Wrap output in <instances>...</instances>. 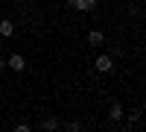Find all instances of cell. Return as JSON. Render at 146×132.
Listing matches in <instances>:
<instances>
[{"instance_id":"6da1fadb","label":"cell","mask_w":146,"mask_h":132,"mask_svg":"<svg viewBox=\"0 0 146 132\" xmlns=\"http://www.w3.org/2000/svg\"><path fill=\"white\" fill-rule=\"evenodd\" d=\"M94 70H96V74H111V70H114V59L108 56V53L96 56V62H94Z\"/></svg>"},{"instance_id":"7a4b0ae2","label":"cell","mask_w":146,"mask_h":132,"mask_svg":"<svg viewBox=\"0 0 146 132\" xmlns=\"http://www.w3.org/2000/svg\"><path fill=\"white\" fill-rule=\"evenodd\" d=\"M6 68H12L15 74H23V70H27V59H23L21 53H12V56L6 59Z\"/></svg>"},{"instance_id":"3957f363","label":"cell","mask_w":146,"mask_h":132,"mask_svg":"<svg viewBox=\"0 0 146 132\" xmlns=\"http://www.w3.org/2000/svg\"><path fill=\"white\" fill-rule=\"evenodd\" d=\"M123 115H126L123 103H120V100H111V106H108V117H111V121H120Z\"/></svg>"},{"instance_id":"277c9868","label":"cell","mask_w":146,"mask_h":132,"mask_svg":"<svg viewBox=\"0 0 146 132\" xmlns=\"http://www.w3.org/2000/svg\"><path fill=\"white\" fill-rule=\"evenodd\" d=\"M96 6H100V0H73V9L79 12H94Z\"/></svg>"},{"instance_id":"5b68a950","label":"cell","mask_w":146,"mask_h":132,"mask_svg":"<svg viewBox=\"0 0 146 132\" xmlns=\"http://www.w3.org/2000/svg\"><path fill=\"white\" fill-rule=\"evenodd\" d=\"M0 35H3V38H12V35H15V21H12V18L0 21Z\"/></svg>"},{"instance_id":"8992f818","label":"cell","mask_w":146,"mask_h":132,"mask_svg":"<svg viewBox=\"0 0 146 132\" xmlns=\"http://www.w3.org/2000/svg\"><path fill=\"white\" fill-rule=\"evenodd\" d=\"M88 44H91V47H102V44H105V35H102L100 29H91V32H88Z\"/></svg>"},{"instance_id":"52a82bcc","label":"cell","mask_w":146,"mask_h":132,"mask_svg":"<svg viewBox=\"0 0 146 132\" xmlns=\"http://www.w3.org/2000/svg\"><path fill=\"white\" fill-rule=\"evenodd\" d=\"M140 117H143V112H140V109H135V112H131V117L126 121V129H135V126L140 123Z\"/></svg>"},{"instance_id":"ba28073f","label":"cell","mask_w":146,"mask_h":132,"mask_svg":"<svg viewBox=\"0 0 146 132\" xmlns=\"http://www.w3.org/2000/svg\"><path fill=\"white\" fill-rule=\"evenodd\" d=\"M58 126H62V123H58V117H47V121L41 123V129H47V132H56Z\"/></svg>"},{"instance_id":"9c48e42d","label":"cell","mask_w":146,"mask_h":132,"mask_svg":"<svg viewBox=\"0 0 146 132\" xmlns=\"http://www.w3.org/2000/svg\"><path fill=\"white\" fill-rule=\"evenodd\" d=\"M29 129H32L29 123H18V126H15V132H29Z\"/></svg>"},{"instance_id":"30bf717a","label":"cell","mask_w":146,"mask_h":132,"mask_svg":"<svg viewBox=\"0 0 146 132\" xmlns=\"http://www.w3.org/2000/svg\"><path fill=\"white\" fill-rule=\"evenodd\" d=\"M3 70H6V59H0V74H3Z\"/></svg>"}]
</instances>
